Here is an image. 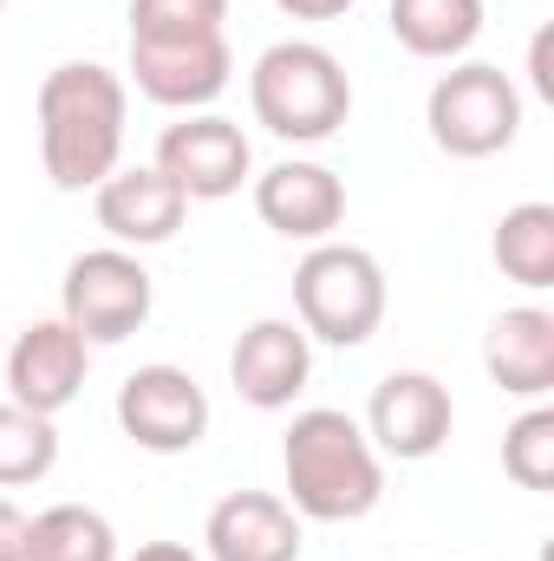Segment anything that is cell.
<instances>
[{
  "mask_svg": "<svg viewBox=\"0 0 554 561\" xmlns=\"http://www.w3.org/2000/svg\"><path fill=\"white\" fill-rule=\"evenodd\" d=\"M229 72V0H131V85L150 105L209 112Z\"/></svg>",
  "mask_w": 554,
  "mask_h": 561,
  "instance_id": "cell-1",
  "label": "cell"
},
{
  "mask_svg": "<svg viewBox=\"0 0 554 561\" xmlns=\"http://www.w3.org/2000/svg\"><path fill=\"white\" fill-rule=\"evenodd\" d=\"M33 118H39V163L53 176V190L66 196H85L99 190L118 157H125V118H131V92L112 66H92V59H66L39 79V99H33Z\"/></svg>",
  "mask_w": 554,
  "mask_h": 561,
  "instance_id": "cell-2",
  "label": "cell"
},
{
  "mask_svg": "<svg viewBox=\"0 0 554 561\" xmlns=\"http://www.w3.org/2000/svg\"><path fill=\"white\" fill-rule=\"evenodd\" d=\"M280 483L300 523H359L385 496V457L372 450L366 424L339 405L293 412L280 437Z\"/></svg>",
  "mask_w": 554,
  "mask_h": 561,
  "instance_id": "cell-3",
  "label": "cell"
},
{
  "mask_svg": "<svg viewBox=\"0 0 554 561\" xmlns=\"http://www.w3.org/2000/svg\"><path fill=\"white\" fill-rule=\"evenodd\" d=\"M249 105H255V125H268L280 144H326L353 118V79L333 46L275 39L249 66Z\"/></svg>",
  "mask_w": 554,
  "mask_h": 561,
  "instance_id": "cell-4",
  "label": "cell"
},
{
  "mask_svg": "<svg viewBox=\"0 0 554 561\" xmlns=\"http://www.w3.org/2000/svg\"><path fill=\"white\" fill-rule=\"evenodd\" d=\"M385 307H392V287L372 249L359 242H313L293 268V313H300V333L307 340H326L339 353L366 346L379 327H385Z\"/></svg>",
  "mask_w": 554,
  "mask_h": 561,
  "instance_id": "cell-5",
  "label": "cell"
},
{
  "mask_svg": "<svg viewBox=\"0 0 554 561\" xmlns=\"http://www.w3.org/2000/svg\"><path fill=\"white\" fill-rule=\"evenodd\" d=\"M424 125H430V144L443 157H496L509 150L516 131H522V92L503 66L489 59H450V72H437L430 99H424Z\"/></svg>",
  "mask_w": 554,
  "mask_h": 561,
  "instance_id": "cell-6",
  "label": "cell"
},
{
  "mask_svg": "<svg viewBox=\"0 0 554 561\" xmlns=\"http://www.w3.org/2000/svg\"><path fill=\"white\" fill-rule=\"evenodd\" d=\"M157 307V280L138 262V249H85L66 262L59 280V320L85 340V346H118L131 340Z\"/></svg>",
  "mask_w": 554,
  "mask_h": 561,
  "instance_id": "cell-7",
  "label": "cell"
},
{
  "mask_svg": "<svg viewBox=\"0 0 554 561\" xmlns=\"http://www.w3.org/2000/svg\"><path fill=\"white\" fill-rule=\"evenodd\" d=\"M157 170L189 203H222V196H235L255 176V150H249V131L235 118H222V112H183L157 138Z\"/></svg>",
  "mask_w": 554,
  "mask_h": 561,
  "instance_id": "cell-8",
  "label": "cell"
},
{
  "mask_svg": "<svg viewBox=\"0 0 554 561\" xmlns=\"http://www.w3.org/2000/svg\"><path fill=\"white\" fill-rule=\"evenodd\" d=\"M118 431L150 457H183L209 437V392L183 366H138L118 386Z\"/></svg>",
  "mask_w": 554,
  "mask_h": 561,
  "instance_id": "cell-9",
  "label": "cell"
},
{
  "mask_svg": "<svg viewBox=\"0 0 554 561\" xmlns=\"http://www.w3.org/2000/svg\"><path fill=\"white\" fill-rule=\"evenodd\" d=\"M450 424H457V399L437 373H385L372 386V405H366V437L379 457H399V463H424L450 444Z\"/></svg>",
  "mask_w": 554,
  "mask_h": 561,
  "instance_id": "cell-10",
  "label": "cell"
},
{
  "mask_svg": "<svg viewBox=\"0 0 554 561\" xmlns=\"http://www.w3.org/2000/svg\"><path fill=\"white\" fill-rule=\"evenodd\" d=\"M7 399L39 412V419H59L79 392H85V373H92V346L66 327V320H33L20 327V340L7 346Z\"/></svg>",
  "mask_w": 554,
  "mask_h": 561,
  "instance_id": "cell-11",
  "label": "cell"
},
{
  "mask_svg": "<svg viewBox=\"0 0 554 561\" xmlns=\"http://www.w3.org/2000/svg\"><path fill=\"white\" fill-rule=\"evenodd\" d=\"M249 183H255V216L287 242L313 249V242H333V229L346 222V176L313 157H280Z\"/></svg>",
  "mask_w": 554,
  "mask_h": 561,
  "instance_id": "cell-12",
  "label": "cell"
},
{
  "mask_svg": "<svg viewBox=\"0 0 554 561\" xmlns=\"http://www.w3.org/2000/svg\"><path fill=\"white\" fill-rule=\"evenodd\" d=\"M313 379V340L300 333V320H255L242 327L235 353H229V386L242 392V405L255 412H287Z\"/></svg>",
  "mask_w": 554,
  "mask_h": 561,
  "instance_id": "cell-13",
  "label": "cell"
},
{
  "mask_svg": "<svg viewBox=\"0 0 554 561\" xmlns=\"http://www.w3.org/2000/svg\"><path fill=\"white\" fill-rule=\"evenodd\" d=\"M92 209H99V229L118 242V249H157L183 229L189 216V196L157 170V163H118L99 190H92Z\"/></svg>",
  "mask_w": 554,
  "mask_h": 561,
  "instance_id": "cell-14",
  "label": "cell"
},
{
  "mask_svg": "<svg viewBox=\"0 0 554 561\" xmlns=\"http://www.w3.org/2000/svg\"><path fill=\"white\" fill-rule=\"evenodd\" d=\"M209 561H300V516L275 490H229L203 523Z\"/></svg>",
  "mask_w": 554,
  "mask_h": 561,
  "instance_id": "cell-15",
  "label": "cell"
},
{
  "mask_svg": "<svg viewBox=\"0 0 554 561\" xmlns=\"http://www.w3.org/2000/svg\"><path fill=\"white\" fill-rule=\"evenodd\" d=\"M483 373L509 399L542 405L554 392V313L549 307H509V313H496L489 340H483Z\"/></svg>",
  "mask_w": 554,
  "mask_h": 561,
  "instance_id": "cell-16",
  "label": "cell"
},
{
  "mask_svg": "<svg viewBox=\"0 0 554 561\" xmlns=\"http://www.w3.org/2000/svg\"><path fill=\"white\" fill-rule=\"evenodd\" d=\"M385 26L412 59H463L483 33V0H392Z\"/></svg>",
  "mask_w": 554,
  "mask_h": 561,
  "instance_id": "cell-17",
  "label": "cell"
},
{
  "mask_svg": "<svg viewBox=\"0 0 554 561\" xmlns=\"http://www.w3.org/2000/svg\"><path fill=\"white\" fill-rule=\"evenodd\" d=\"M26 561H118V529L92 503H53L26 516Z\"/></svg>",
  "mask_w": 554,
  "mask_h": 561,
  "instance_id": "cell-18",
  "label": "cell"
},
{
  "mask_svg": "<svg viewBox=\"0 0 554 561\" xmlns=\"http://www.w3.org/2000/svg\"><path fill=\"white\" fill-rule=\"evenodd\" d=\"M489 255H496V268L516 287L549 294L554 287V203H516V209H503V222L489 236Z\"/></svg>",
  "mask_w": 554,
  "mask_h": 561,
  "instance_id": "cell-19",
  "label": "cell"
},
{
  "mask_svg": "<svg viewBox=\"0 0 554 561\" xmlns=\"http://www.w3.org/2000/svg\"><path fill=\"white\" fill-rule=\"evenodd\" d=\"M53 463H59V424L0 399V490H26L53 477Z\"/></svg>",
  "mask_w": 554,
  "mask_h": 561,
  "instance_id": "cell-20",
  "label": "cell"
},
{
  "mask_svg": "<svg viewBox=\"0 0 554 561\" xmlns=\"http://www.w3.org/2000/svg\"><path fill=\"white\" fill-rule=\"evenodd\" d=\"M503 470L522 490H554V405H529L503 431Z\"/></svg>",
  "mask_w": 554,
  "mask_h": 561,
  "instance_id": "cell-21",
  "label": "cell"
},
{
  "mask_svg": "<svg viewBox=\"0 0 554 561\" xmlns=\"http://www.w3.org/2000/svg\"><path fill=\"white\" fill-rule=\"evenodd\" d=\"M0 561H26V510L0 496Z\"/></svg>",
  "mask_w": 554,
  "mask_h": 561,
  "instance_id": "cell-22",
  "label": "cell"
},
{
  "mask_svg": "<svg viewBox=\"0 0 554 561\" xmlns=\"http://www.w3.org/2000/svg\"><path fill=\"white\" fill-rule=\"evenodd\" d=\"M287 20H339V13H353L359 0H275Z\"/></svg>",
  "mask_w": 554,
  "mask_h": 561,
  "instance_id": "cell-23",
  "label": "cell"
},
{
  "mask_svg": "<svg viewBox=\"0 0 554 561\" xmlns=\"http://www.w3.org/2000/svg\"><path fill=\"white\" fill-rule=\"evenodd\" d=\"M529 85L542 92V99H554V72H549V26L529 39Z\"/></svg>",
  "mask_w": 554,
  "mask_h": 561,
  "instance_id": "cell-24",
  "label": "cell"
},
{
  "mask_svg": "<svg viewBox=\"0 0 554 561\" xmlns=\"http://www.w3.org/2000/svg\"><path fill=\"white\" fill-rule=\"evenodd\" d=\"M125 561H203L189 542H143L138 556H125Z\"/></svg>",
  "mask_w": 554,
  "mask_h": 561,
  "instance_id": "cell-25",
  "label": "cell"
},
{
  "mask_svg": "<svg viewBox=\"0 0 554 561\" xmlns=\"http://www.w3.org/2000/svg\"><path fill=\"white\" fill-rule=\"evenodd\" d=\"M0 7H7V0H0Z\"/></svg>",
  "mask_w": 554,
  "mask_h": 561,
  "instance_id": "cell-26",
  "label": "cell"
}]
</instances>
